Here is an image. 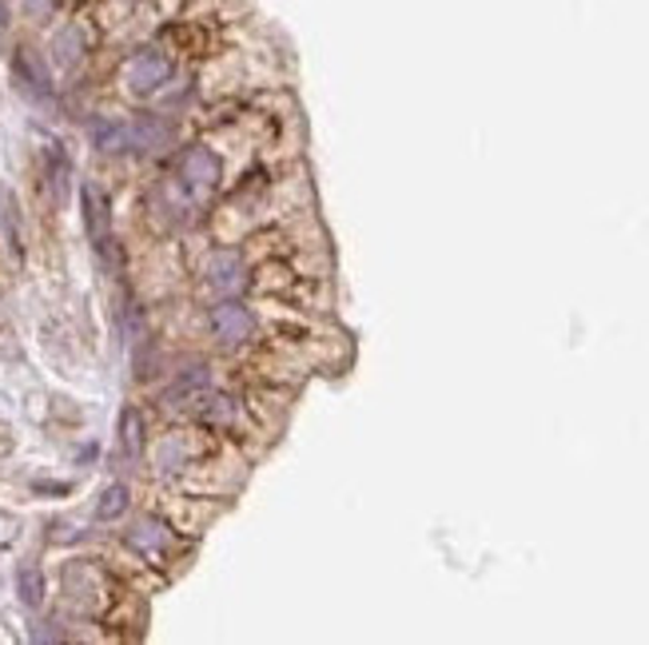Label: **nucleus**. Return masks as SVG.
Wrapping results in <instances>:
<instances>
[{
	"label": "nucleus",
	"mask_w": 649,
	"mask_h": 645,
	"mask_svg": "<svg viewBox=\"0 0 649 645\" xmlns=\"http://www.w3.org/2000/svg\"><path fill=\"white\" fill-rule=\"evenodd\" d=\"M124 510H128V490H124V487H108V490L101 495V507H96V518L112 522V518H121Z\"/></svg>",
	"instance_id": "obj_13"
},
{
	"label": "nucleus",
	"mask_w": 649,
	"mask_h": 645,
	"mask_svg": "<svg viewBox=\"0 0 649 645\" xmlns=\"http://www.w3.org/2000/svg\"><path fill=\"white\" fill-rule=\"evenodd\" d=\"M17 590H21L24 606L36 610L44 602V574L36 566H21V570H17Z\"/></svg>",
	"instance_id": "obj_11"
},
{
	"label": "nucleus",
	"mask_w": 649,
	"mask_h": 645,
	"mask_svg": "<svg viewBox=\"0 0 649 645\" xmlns=\"http://www.w3.org/2000/svg\"><path fill=\"white\" fill-rule=\"evenodd\" d=\"M0 24H9V0H0Z\"/></svg>",
	"instance_id": "obj_15"
},
{
	"label": "nucleus",
	"mask_w": 649,
	"mask_h": 645,
	"mask_svg": "<svg viewBox=\"0 0 649 645\" xmlns=\"http://www.w3.org/2000/svg\"><path fill=\"white\" fill-rule=\"evenodd\" d=\"M211 331H216L220 343H243V339H251V331H255V315H251V308L228 299V303H216V308H211Z\"/></svg>",
	"instance_id": "obj_2"
},
{
	"label": "nucleus",
	"mask_w": 649,
	"mask_h": 645,
	"mask_svg": "<svg viewBox=\"0 0 649 645\" xmlns=\"http://www.w3.org/2000/svg\"><path fill=\"white\" fill-rule=\"evenodd\" d=\"M21 9L29 12L32 20H49L56 12V0H21Z\"/></svg>",
	"instance_id": "obj_14"
},
{
	"label": "nucleus",
	"mask_w": 649,
	"mask_h": 645,
	"mask_svg": "<svg viewBox=\"0 0 649 645\" xmlns=\"http://www.w3.org/2000/svg\"><path fill=\"white\" fill-rule=\"evenodd\" d=\"M128 542H132L136 550H144V554H156V550L168 547V527H160L156 518H144L140 527H136V530L128 534Z\"/></svg>",
	"instance_id": "obj_10"
},
{
	"label": "nucleus",
	"mask_w": 649,
	"mask_h": 645,
	"mask_svg": "<svg viewBox=\"0 0 649 645\" xmlns=\"http://www.w3.org/2000/svg\"><path fill=\"white\" fill-rule=\"evenodd\" d=\"M208 288L220 291V295H231V291L243 288V259L235 251H216L208 259Z\"/></svg>",
	"instance_id": "obj_7"
},
{
	"label": "nucleus",
	"mask_w": 649,
	"mask_h": 645,
	"mask_svg": "<svg viewBox=\"0 0 649 645\" xmlns=\"http://www.w3.org/2000/svg\"><path fill=\"white\" fill-rule=\"evenodd\" d=\"M88 136H92V144H96L101 152H124V148H132L128 124H121V119L96 116L88 124Z\"/></svg>",
	"instance_id": "obj_9"
},
{
	"label": "nucleus",
	"mask_w": 649,
	"mask_h": 645,
	"mask_svg": "<svg viewBox=\"0 0 649 645\" xmlns=\"http://www.w3.org/2000/svg\"><path fill=\"white\" fill-rule=\"evenodd\" d=\"M180 176L196 196H208L216 188V179H220V159L211 156L208 148H188L180 159Z\"/></svg>",
	"instance_id": "obj_4"
},
{
	"label": "nucleus",
	"mask_w": 649,
	"mask_h": 645,
	"mask_svg": "<svg viewBox=\"0 0 649 645\" xmlns=\"http://www.w3.org/2000/svg\"><path fill=\"white\" fill-rule=\"evenodd\" d=\"M171 76V60L164 56L160 49H140L132 52L128 64H124V84H128L132 92H156L160 84H168Z\"/></svg>",
	"instance_id": "obj_1"
},
{
	"label": "nucleus",
	"mask_w": 649,
	"mask_h": 645,
	"mask_svg": "<svg viewBox=\"0 0 649 645\" xmlns=\"http://www.w3.org/2000/svg\"><path fill=\"white\" fill-rule=\"evenodd\" d=\"M84 49H88V37H84L81 24H61V29L52 32L49 52H52V60H56L61 69H72V64L84 56Z\"/></svg>",
	"instance_id": "obj_8"
},
{
	"label": "nucleus",
	"mask_w": 649,
	"mask_h": 645,
	"mask_svg": "<svg viewBox=\"0 0 649 645\" xmlns=\"http://www.w3.org/2000/svg\"><path fill=\"white\" fill-rule=\"evenodd\" d=\"M12 76H17V84H21L32 100L52 96V76H49V69H44V60L32 49H17V56H12Z\"/></svg>",
	"instance_id": "obj_3"
},
{
	"label": "nucleus",
	"mask_w": 649,
	"mask_h": 645,
	"mask_svg": "<svg viewBox=\"0 0 649 645\" xmlns=\"http://www.w3.org/2000/svg\"><path fill=\"white\" fill-rule=\"evenodd\" d=\"M128 136H132V148L164 152L171 144V124L164 116H151V112H144V116H136L128 124Z\"/></svg>",
	"instance_id": "obj_5"
},
{
	"label": "nucleus",
	"mask_w": 649,
	"mask_h": 645,
	"mask_svg": "<svg viewBox=\"0 0 649 645\" xmlns=\"http://www.w3.org/2000/svg\"><path fill=\"white\" fill-rule=\"evenodd\" d=\"M121 443H124V450H128V455H140V447H144V423H140V415H136L132 407L121 415Z\"/></svg>",
	"instance_id": "obj_12"
},
{
	"label": "nucleus",
	"mask_w": 649,
	"mask_h": 645,
	"mask_svg": "<svg viewBox=\"0 0 649 645\" xmlns=\"http://www.w3.org/2000/svg\"><path fill=\"white\" fill-rule=\"evenodd\" d=\"M81 204H84V228L96 248L108 243V196H104L96 184H84L81 188Z\"/></svg>",
	"instance_id": "obj_6"
}]
</instances>
